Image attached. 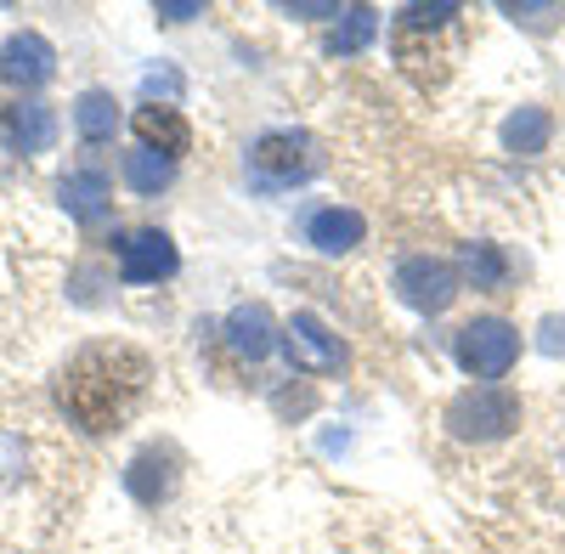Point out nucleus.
Here are the masks:
<instances>
[{
  "label": "nucleus",
  "instance_id": "obj_1",
  "mask_svg": "<svg viewBox=\"0 0 565 554\" xmlns=\"http://www.w3.org/2000/svg\"><path fill=\"white\" fill-rule=\"evenodd\" d=\"M141 385H148V362L130 345H85L68 367H63V407L79 430H114L125 413L136 407Z\"/></svg>",
  "mask_w": 565,
  "mask_h": 554
},
{
  "label": "nucleus",
  "instance_id": "obj_2",
  "mask_svg": "<svg viewBox=\"0 0 565 554\" xmlns=\"http://www.w3.org/2000/svg\"><path fill=\"white\" fill-rule=\"evenodd\" d=\"M317 170H322V148L306 130H266L249 148L255 188H295V181H311Z\"/></svg>",
  "mask_w": 565,
  "mask_h": 554
},
{
  "label": "nucleus",
  "instance_id": "obj_3",
  "mask_svg": "<svg viewBox=\"0 0 565 554\" xmlns=\"http://www.w3.org/2000/svg\"><path fill=\"white\" fill-rule=\"evenodd\" d=\"M514 425H521V396L503 385H476L447 407V430L458 441H503Z\"/></svg>",
  "mask_w": 565,
  "mask_h": 554
},
{
  "label": "nucleus",
  "instance_id": "obj_4",
  "mask_svg": "<svg viewBox=\"0 0 565 554\" xmlns=\"http://www.w3.org/2000/svg\"><path fill=\"white\" fill-rule=\"evenodd\" d=\"M452 356L463 374H476V380H503L514 356H521V334L509 329L503 317H481V322H463L458 340H452Z\"/></svg>",
  "mask_w": 565,
  "mask_h": 554
},
{
  "label": "nucleus",
  "instance_id": "obj_5",
  "mask_svg": "<svg viewBox=\"0 0 565 554\" xmlns=\"http://www.w3.org/2000/svg\"><path fill=\"white\" fill-rule=\"evenodd\" d=\"M396 295L413 311H447L452 295H458V266L436 260V255H413V260L396 266Z\"/></svg>",
  "mask_w": 565,
  "mask_h": 554
},
{
  "label": "nucleus",
  "instance_id": "obj_6",
  "mask_svg": "<svg viewBox=\"0 0 565 554\" xmlns=\"http://www.w3.org/2000/svg\"><path fill=\"white\" fill-rule=\"evenodd\" d=\"M282 351H289V362L306 367V374H334L345 362L340 334H328V322L317 311H295V322L282 329Z\"/></svg>",
  "mask_w": 565,
  "mask_h": 554
},
{
  "label": "nucleus",
  "instance_id": "obj_7",
  "mask_svg": "<svg viewBox=\"0 0 565 554\" xmlns=\"http://www.w3.org/2000/svg\"><path fill=\"white\" fill-rule=\"evenodd\" d=\"M175 271V244L159 233V226H141L119 244V277L125 284H159V277Z\"/></svg>",
  "mask_w": 565,
  "mask_h": 554
},
{
  "label": "nucleus",
  "instance_id": "obj_8",
  "mask_svg": "<svg viewBox=\"0 0 565 554\" xmlns=\"http://www.w3.org/2000/svg\"><path fill=\"white\" fill-rule=\"evenodd\" d=\"M57 136V114L45 103H12L0 108V142H7L12 153H45Z\"/></svg>",
  "mask_w": 565,
  "mask_h": 554
},
{
  "label": "nucleus",
  "instance_id": "obj_9",
  "mask_svg": "<svg viewBox=\"0 0 565 554\" xmlns=\"http://www.w3.org/2000/svg\"><path fill=\"white\" fill-rule=\"evenodd\" d=\"M57 74V52L40 34H12L0 45V79L7 85H45Z\"/></svg>",
  "mask_w": 565,
  "mask_h": 554
},
{
  "label": "nucleus",
  "instance_id": "obj_10",
  "mask_svg": "<svg viewBox=\"0 0 565 554\" xmlns=\"http://www.w3.org/2000/svg\"><path fill=\"white\" fill-rule=\"evenodd\" d=\"M136 136H141V148H153V153H164V159L186 153V142H193L186 119H181L175 108H159V103L136 108Z\"/></svg>",
  "mask_w": 565,
  "mask_h": 554
},
{
  "label": "nucleus",
  "instance_id": "obj_11",
  "mask_svg": "<svg viewBox=\"0 0 565 554\" xmlns=\"http://www.w3.org/2000/svg\"><path fill=\"white\" fill-rule=\"evenodd\" d=\"M63 210L74 215V221H103L108 215V199H114V188H108V175L103 170H74V175H63Z\"/></svg>",
  "mask_w": 565,
  "mask_h": 554
},
{
  "label": "nucleus",
  "instance_id": "obj_12",
  "mask_svg": "<svg viewBox=\"0 0 565 554\" xmlns=\"http://www.w3.org/2000/svg\"><path fill=\"white\" fill-rule=\"evenodd\" d=\"M362 233H367V221H362L356 210H317L311 226H306V238H311L322 255H345V249H356Z\"/></svg>",
  "mask_w": 565,
  "mask_h": 554
},
{
  "label": "nucleus",
  "instance_id": "obj_13",
  "mask_svg": "<svg viewBox=\"0 0 565 554\" xmlns=\"http://www.w3.org/2000/svg\"><path fill=\"white\" fill-rule=\"evenodd\" d=\"M226 345L238 351L244 362H260L271 351V311L266 306H238L226 317Z\"/></svg>",
  "mask_w": 565,
  "mask_h": 554
},
{
  "label": "nucleus",
  "instance_id": "obj_14",
  "mask_svg": "<svg viewBox=\"0 0 565 554\" xmlns=\"http://www.w3.org/2000/svg\"><path fill=\"white\" fill-rule=\"evenodd\" d=\"M74 125H79L85 142H108V136L119 130V108H114L108 90H85V97L74 103Z\"/></svg>",
  "mask_w": 565,
  "mask_h": 554
},
{
  "label": "nucleus",
  "instance_id": "obj_15",
  "mask_svg": "<svg viewBox=\"0 0 565 554\" xmlns=\"http://www.w3.org/2000/svg\"><path fill=\"white\" fill-rule=\"evenodd\" d=\"M503 148H509V153H543V148H548V114H543V108L509 114V125H503Z\"/></svg>",
  "mask_w": 565,
  "mask_h": 554
},
{
  "label": "nucleus",
  "instance_id": "obj_16",
  "mask_svg": "<svg viewBox=\"0 0 565 554\" xmlns=\"http://www.w3.org/2000/svg\"><path fill=\"white\" fill-rule=\"evenodd\" d=\"M125 181H130L136 193H159V188H170V181H175V159H164L153 148H136L125 159Z\"/></svg>",
  "mask_w": 565,
  "mask_h": 554
},
{
  "label": "nucleus",
  "instance_id": "obj_17",
  "mask_svg": "<svg viewBox=\"0 0 565 554\" xmlns=\"http://www.w3.org/2000/svg\"><path fill=\"white\" fill-rule=\"evenodd\" d=\"M373 34H380V12H373V7H351V12H340V29H334V40H328V52L351 57V52H362Z\"/></svg>",
  "mask_w": 565,
  "mask_h": 554
},
{
  "label": "nucleus",
  "instance_id": "obj_18",
  "mask_svg": "<svg viewBox=\"0 0 565 554\" xmlns=\"http://www.w3.org/2000/svg\"><path fill=\"white\" fill-rule=\"evenodd\" d=\"M463 271H469V284L476 289H503L509 284V260L498 244H469L463 249Z\"/></svg>",
  "mask_w": 565,
  "mask_h": 554
},
{
  "label": "nucleus",
  "instance_id": "obj_19",
  "mask_svg": "<svg viewBox=\"0 0 565 554\" xmlns=\"http://www.w3.org/2000/svg\"><path fill=\"white\" fill-rule=\"evenodd\" d=\"M458 18V7H452V0H441V7H407L402 12V34H413V29H441V23H452Z\"/></svg>",
  "mask_w": 565,
  "mask_h": 554
},
{
  "label": "nucleus",
  "instance_id": "obj_20",
  "mask_svg": "<svg viewBox=\"0 0 565 554\" xmlns=\"http://www.w3.org/2000/svg\"><path fill=\"white\" fill-rule=\"evenodd\" d=\"M204 7H199V0H164V7H159V18H170V23H186V18H199Z\"/></svg>",
  "mask_w": 565,
  "mask_h": 554
},
{
  "label": "nucleus",
  "instance_id": "obj_21",
  "mask_svg": "<svg viewBox=\"0 0 565 554\" xmlns=\"http://www.w3.org/2000/svg\"><path fill=\"white\" fill-rule=\"evenodd\" d=\"M141 90H148V97H159V90H164V97H175L181 79L175 74H148V79H141Z\"/></svg>",
  "mask_w": 565,
  "mask_h": 554
},
{
  "label": "nucleus",
  "instance_id": "obj_22",
  "mask_svg": "<svg viewBox=\"0 0 565 554\" xmlns=\"http://www.w3.org/2000/svg\"><path fill=\"white\" fill-rule=\"evenodd\" d=\"M543 351H554V356L565 351V322H559V317H548V322H543Z\"/></svg>",
  "mask_w": 565,
  "mask_h": 554
},
{
  "label": "nucleus",
  "instance_id": "obj_23",
  "mask_svg": "<svg viewBox=\"0 0 565 554\" xmlns=\"http://www.w3.org/2000/svg\"><path fill=\"white\" fill-rule=\"evenodd\" d=\"M295 18H340V7H289Z\"/></svg>",
  "mask_w": 565,
  "mask_h": 554
}]
</instances>
